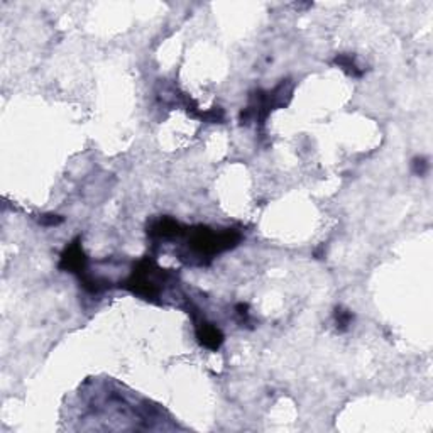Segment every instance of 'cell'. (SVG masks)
<instances>
[{"mask_svg":"<svg viewBox=\"0 0 433 433\" xmlns=\"http://www.w3.org/2000/svg\"><path fill=\"white\" fill-rule=\"evenodd\" d=\"M39 222H41L43 225H58V223H61L63 222V217L60 215H43L41 218H39Z\"/></svg>","mask_w":433,"mask_h":433,"instance_id":"8992f818","label":"cell"},{"mask_svg":"<svg viewBox=\"0 0 433 433\" xmlns=\"http://www.w3.org/2000/svg\"><path fill=\"white\" fill-rule=\"evenodd\" d=\"M352 318H354V315H352L350 311L337 308V311H335V322H337V327L340 328V330H345V328L350 325Z\"/></svg>","mask_w":433,"mask_h":433,"instance_id":"277c9868","label":"cell"},{"mask_svg":"<svg viewBox=\"0 0 433 433\" xmlns=\"http://www.w3.org/2000/svg\"><path fill=\"white\" fill-rule=\"evenodd\" d=\"M428 159H425V158H417L413 161V171L417 173V175L420 176H423L426 175V171H428Z\"/></svg>","mask_w":433,"mask_h":433,"instance_id":"5b68a950","label":"cell"},{"mask_svg":"<svg viewBox=\"0 0 433 433\" xmlns=\"http://www.w3.org/2000/svg\"><path fill=\"white\" fill-rule=\"evenodd\" d=\"M85 264H86V257L82 251V247H80V244H77V242H73V244L65 251V254L61 256L60 268L71 271V273L82 274L85 271Z\"/></svg>","mask_w":433,"mask_h":433,"instance_id":"6da1fadb","label":"cell"},{"mask_svg":"<svg viewBox=\"0 0 433 433\" xmlns=\"http://www.w3.org/2000/svg\"><path fill=\"white\" fill-rule=\"evenodd\" d=\"M333 63H335L337 66L342 68L344 71H347L349 74H352V77H361V74H362V70H361L359 66H357L355 60L350 54H338Z\"/></svg>","mask_w":433,"mask_h":433,"instance_id":"3957f363","label":"cell"},{"mask_svg":"<svg viewBox=\"0 0 433 433\" xmlns=\"http://www.w3.org/2000/svg\"><path fill=\"white\" fill-rule=\"evenodd\" d=\"M196 337L200 338L201 345H205V347H209L212 350H217L220 347L223 335L220 333V330L212 325V323H196Z\"/></svg>","mask_w":433,"mask_h":433,"instance_id":"7a4b0ae2","label":"cell"}]
</instances>
